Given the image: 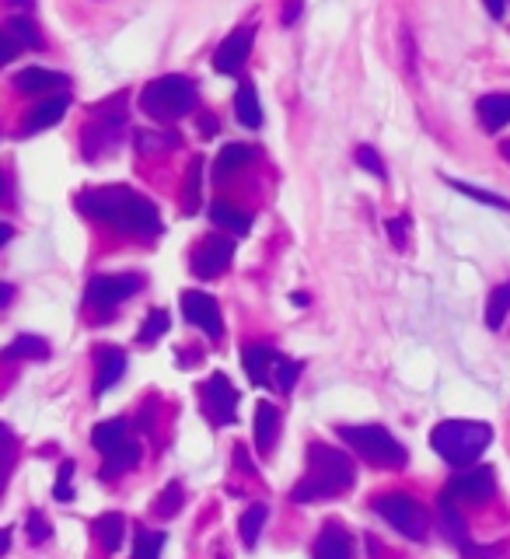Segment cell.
I'll return each instance as SVG.
<instances>
[{
    "instance_id": "1",
    "label": "cell",
    "mask_w": 510,
    "mask_h": 559,
    "mask_svg": "<svg viewBox=\"0 0 510 559\" xmlns=\"http://www.w3.org/2000/svg\"><path fill=\"white\" fill-rule=\"evenodd\" d=\"M357 479L350 455L329 448V444H311L308 448V472L301 476V483L290 490V497L297 504H315V500H332L339 493H346Z\"/></svg>"
},
{
    "instance_id": "2",
    "label": "cell",
    "mask_w": 510,
    "mask_h": 559,
    "mask_svg": "<svg viewBox=\"0 0 510 559\" xmlns=\"http://www.w3.org/2000/svg\"><path fill=\"white\" fill-rule=\"evenodd\" d=\"M430 444H434V451L448 465L469 469V465H476L479 455L493 444V427L479 420H444L434 427Z\"/></svg>"
},
{
    "instance_id": "3",
    "label": "cell",
    "mask_w": 510,
    "mask_h": 559,
    "mask_svg": "<svg viewBox=\"0 0 510 559\" xmlns=\"http://www.w3.org/2000/svg\"><path fill=\"white\" fill-rule=\"evenodd\" d=\"M140 109L158 123H175L196 109V84L182 74H165L140 91Z\"/></svg>"
},
{
    "instance_id": "4",
    "label": "cell",
    "mask_w": 510,
    "mask_h": 559,
    "mask_svg": "<svg viewBox=\"0 0 510 559\" xmlns=\"http://www.w3.org/2000/svg\"><path fill=\"white\" fill-rule=\"evenodd\" d=\"M339 437L357 451L364 462L378 465V469H402L409 462V451L392 437L388 427L378 423H360V427H339Z\"/></svg>"
},
{
    "instance_id": "5",
    "label": "cell",
    "mask_w": 510,
    "mask_h": 559,
    "mask_svg": "<svg viewBox=\"0 0 510 559\" xmlns=\"http://www.w3.org/2000/svg\"><path fill=\"white\" fill-rule=\"evenodd\" d=\"M123 123H126V95H116L105 105H98L95 119H91V126L84 130V158L95 161V158H102L105 151H112V147L119 144Z\"/></svg>"
},
{
    "instance_id": "6",
    "label": "cell",
    "mask_w": 510,
    "mask_h": 559,
    "mask_svg": "<svg viewBox=\"0 0 510 559\" xmlns=\"http://www.w3.org/2000/svg\"><path fill=\"white\" fill-rule=\"evenodd\" d=\"M374 511H378L381 521H388L395 532L406 535V539L420 542L423 535H427L430 518H427V511H423V504H416L409 493H385V497L374 500Z\"/></svg>"
},
{
    "instance_id": "7",
    "label": "cell",
    "mask_w": 510,
    "mask_h": 559,
    "mask_svg": "<svg viewBox=\"0 0 510 559\" xmlns=\"http://www.w3.org/2000/svg\"><path fill=\"white\" fill-rule=\"evenodd\" d=\"M497 490V476H493L490 465H476V469H462L458 476L448 479L441 500L448 504H483Z\"/></svg>"
},
{
    "instance_id": "8",
    "label": "cell",
    "mask_w": 510,
    "mask_h": 559,
    "mask_svg": "<svg viewBox=\"0 0 510 559\" xmlns=\"http://www.w3.org/2000/svg\"><path fill=\"white\" fill-rule=\"evenodd\" d=\"M112 228L123 231V235L154 238L161 235V214L151 200H144L140 193H130L123 207H119V214L112 217Z\"/></svg>"
},
{
    "instance_id": "9",
    "label": "cell",
    "mask_w": 510,
    "mask_h": 559,
    "mask_svg": "<svg viewBox=\"0 0 510 559\" xmlns=\"http://www.w3.org/2000/svg\"><path fill=\"white\" fill-rule=\"evenodd\" d=\"M144 287V277L137 273H119V277H91L88 290H84V301L95 311H112L116 304H123L126 297H133Z\"/></svg>"
},
{
    "instance_id": "10",
    "label": "cell",
    "mask_w": 510,
    "mask_h": 559,
    "mask_svg": "<svg viewBox=\"0 0 510 559\" xmlns=\"http://www.w3.org/2000/svg\"><path fill=\"white\" fill-rule=\"evenodd\" d=\"M200 395H203V413H207L210 420L217 423V427H228V423H235L238 392H235V385L228 381V374L214 371L207 378V385L200 388Z\"/></svg>"
},
{
    "instance_id": "11",
    "label": "cell",
    "mask_w": 510,
    "mask_h": 559,
    "mask_svg": "<svg viewBox=\"0 0 510 559\" xmlns=\"http://www.w3.org/2000/svg\"><path fill=\"white\" fill-rule=\"evenodd\" d=\"M231 256H235V238L210 235V238H203V242L193 249V259H189V266H193V273L200 280H214V277H221V273L228 270Z\"/></svg>"
},
{
    "instance_id": "12",
    "label": "cell",
    "mask_w": 510,
    "mask_h": 559,
    "mask_svg": "<svg viewBox=\"0 0 510 559\" xmlns=\"http://www.w3.org/2000/svg\"><path fill=\"white\" fill-rule=\"evenodd\" d=\"M133 189L130 186H102V189H88V193L77 196V210H81L88 221L98 224H112V217L119 214V207L126 203Z\"/></svg>"
},
{
    "instance_id": "13",
    "label": "cell",
    "mask_w": 510,
    "mask_h": 559,
    "mask_svg": "<svg viewBox=\"0 0 510 559\" xmlns=\"http://www.w3.org/2000/svg\"><path fill=\"white\" fill-rule=\"evenodd\" d=\"M182 315L189 318V325H196L200 332H207V339L224 336L221 308H217L214 297L203 294V290H186V294H182Z\"/></svg>"
},
{
    "instance_id": "14",
    "label": "cell",
    "mask_w": 510,
    "mask_h": 559,
    "mask_svg": "<svg viewBox=\"0 0 510 559\" xmlns=\"http://www.w3.org/2000/svg\"><path fill=\"white\" fill-rule=\"evenodd\" d=\"M70 109V95L67 91H56V95H46L42 102H35L32 109L21 119V137H32V133H42L49 126H56Z\"/></svg>"
},
{
    "instance_id": "15",
    "label": "cell",
    "mask_w": 510,
    "mask_h": 559,
    "mask_svg": "<svg viewBox=\"0 0 510 559\" xmlns=\"http://www.w3.org/2000/svg\"><path fill=\"white\" fill-rule=\"evenodd\" d=\"M252 42H255V28H235V32L228 35V39L217 46L214 53V70L217 74H238V70L245 67V60H249L252 53Z\"/></svg>"
},
{
    "instance_id": "16",
    "label": "cell",
    "mask_w": 510,
    "mask_h": 559,
    "mask_svg": "<svg viewBox=\"0 0 510 559\" xmlns=\"http://www.w3.org/2000/svg\"><path fill=\"white\" fill-rule=\"evenodd\" d=\"M67 84H70L67 74L46 70V67H25L14 74V88H18L21 95H56V91H63Z\"/></svg>"
},
{
    "instance_id": "17",
    "label": "cell",
    "mask_w": 510,
    "mask_h": 559,
    "mask_svg": "<svg viewBox=\"0 0 510 559\" xmlns=\"http://www.w3.org/2000/svg\"><path fill=\"white\" fill-rule=\"evenodd\" d=\"M311 559H353V539L343 525L329 521L322 528V535L315 539V549H311Z\"/></svg>"
},
{
    "instance_id": "18",
    "label": "cell",
    "mask_w": 510,
    "mask_h": 559,
    "mask_svg": "<svg viewBox=\"0 0 510 559\" xmlns=\"http://www.w3.org/2000/svg\"><path fill=\"white\" fill-rule=\"evenodd\" d=\"M98 374H95V395H105L119 378L126 374V353L119 346H102L98 350Z\"/></svg>"
},
{
    "instance_id": "19",
    "label": "cell",
    "mask_w": 510,
    "mask_h": 559,
    "mask_svg": "<svg viewBox=\"0 0 510 559\" xmlns=\"http://www.w3.org/2000/svg\"><path fill=\"white\" fill-rule=\"evenodd\" d=\"M276 437H280V409L273 402H259L255 406V448L273 451Z\"/></svg>"
},
{
    "instance_id": "20",
    "label": "cell",
    "mask_w": 510,
    "mask_h": 559,
    "mask_svg": "<svg viewBox=\"0 0 510 559\" xmlns=\"http://www.w3.org/2000/svg\"><path fill=\"white\" fill-rule=\"evenodd\" d=\"M280 353L273 350V346H245L242 360H245V371H249L252 385H269V374H273V364Z\"/></svg>"
},
{
    "instance_id": "21",
    "label": "cell",
    "mask_w": 510,
    "mask_h": 559,
    "mask_svg": "<svg viewBox=\"0 0 510 559\" xmlns=\"http://www.w3.org/2000/svg\"><path fill=\"white\" fill-rule=\"evenodd\" d=\"M476 116L486 130H504L510 123V95H483L476 102Z\"/></svg>"
},
{
    "instance_id": "22",
    "label": "cell",
    "mask_w": 510,
    "mask_h": 559,
    "mask_svg": "<svg viewBox=\"0 0 510 559\" xmlns=\"http://www.w3.org/2000/svg\"><path fill=\"white\" fill-rule=\"evenodd\" d=\"M252 161V147H245V144H228V147H221V154H217V161H214V179L217 182H228L231 175H238L242 172L245 165Z\"/></svg>"
},
{
    "instance_id": "23",
    "label": "cell",
    "mask_w": 510,
    "mask_h": 559,
    "mask_svg": "<svg viewBox=\"0 0 510 559\" xmlns=\"http://www.w3.org/2000/svg\"><path fill=\"white\" fill-rule=\"evenodd\" d=\"M235 116H238V123L249 126V130H259V126H262V105H259V95H255V84L252 81L238 84Z\"/></svg>"
},
{
    "instance_id": "24",
    "label": "cell",
    "mask_w": 510,
    "mask_h": 559,
    "mask_svg": "<svg viewBox=\"0 0 510 559\" xmlns=\"http://www.w3.org/2000/svg\"><path fill=\"white\" fill-rule=\"evenodd\" d=\"M210 221H214L217 228L231 231V235H249V228H252V217L245 214V210L224 203V200L210 203Z\"/></svg>"
},
{
    "instance_id": "25",
    "label": "cell",
    "mask_w": 510,
    "mask_h": 559,
    "mask_svg": "<svg viewBox=\"0 0 510 559\" xmlns=\"http://www.w3.org/2000/svg\"><path fill=\"white\" fill-rule=\"evenodd\" d=\"M130 441V423L126 420H105L98 423L95 430H91V444H95L102 455H109V451H116L119 444Z\"/></svg>"
},
{
    "instance_id": "26",
    "label": "cell",
    "mask_w": 510,
    "mask_h": 559,
    "mask_svg": "<svg viewBox=\"0 0 510 559\" xmlns=\"http://www.w3.org/2000/svg\"><path fill=\"white\" fill-rule=\"evenodd\" d=\"M137 462H140V444H137V441L119 444L116 451H109V455H105L102 479H116V476H123V472H130Z\"/></svg>"
},
{
    "instance_id": "27",
    "label": "cell",
    "mask_w": 510,
    "mask_h": 559,
    "mask_svg": "<svg viewBox=\"0 0 510 559\" xmlns=\"http://www.w3.org/2000/svg\"><path fill=\"white\" fill-rule=\"evenodd\" d=\"M441 528L465 556H472V542H469V532H465V521H462V514H458V507L448 504V500H441Z\"/></svg>"
},
{
    "instance_id": "28",
    "label": "cell",
    "mask_w": 510,
    "mask_h": 559,
    "mask_svg": "<svg viewBox=\"0 0 510 559\" xmlns=\"http://www.w3.org/2000/svg\"><path fill=\"white\" fill-rule=\"evenodd\" d=\"M95 535H98V542H102L105 553H116V549L123 546L126 518L123 514H102V518L95 521Z\"/></svg>"
},
{
    "instance_id": "29",
    "label": "cell",
    "mask_w": 510,
    "mask_h": 559,
    "mask_svg": "<svg viewBox=\"0 0 510 559\" xmlns=\"http://www.w3.org/2000/svg\"><path fill=\"white\" fill-rule=\"evenodd\" d=\"M46 357H49V343L42 336H18L4 350V360H46Z\"/></svg>"
},
{
    "instance_id": "30",
    "label": "cell",
    "mask_w": 510,
    "mask_h": 559,
    "mask_svg": "<svg viewBox=\"0 0 510 559\" xmlns=\"http://www.w3.org/2000/svg\"><path fill=\"white\" fill-rule=\"evenodd\" d=\"M7 35H11L21 49H42V32L28 14H14V18L7 21Z\"/></svg>"
},
{
    "instance_id": "31",
    "label": "cell",
    "mask_w": 510,
    "mask_h": 559,
    "mask_svg": "<svg viewBox=\"0 0 510 559\" xmlns=\"http://www.w3.org/2000/svg\"><path fill=\"white\" fill-rule=\"evenodd\" d=\"M14 458H18V437L7 423H0V497H4V486L11 479Z\"/></svg>"
},
{
    "instance_id": "32",
    "label": "cell",
    "mask_w": 510,
    "mask_h": 559,
    "mask_svg": "<svg viewBox=\"0 0 510 559\" xmlns=\"http://www.w3.org/2000/svg\"><path fill=\"white\" fill-rule=\"evenodd\" d=\"M200 196H203V158H193L186 172V200H182V210L189 217L200 210Z\"/></svg>"
},
{
    "instance_id": "33",
    "label": "cell",
    "mask_w": 510,
    "mask_h": 559,
    "mask_svg": "<svg viewBox=\"0 0 510 559\" xmlns=\"http://www.w3.org/2000/svg\"><path fill=\"white\" fill-rule=\"evenodd\" d=\"M507 311H510V280L500 283V287L493 290L490 297H486V325H490V329L497 332L500 325H504Z\"/></svg>"
},
{
    "instance_id": "34",
    "label": "cell",
    "mask_w": 510,
    "mask_h": 559,
    "mask_svg": "<svg viewBox=\"0 0 510 559\" xmlns=\"http://www.w3.org/2000/svg\"><path fill=\"white\" fill-rule=\"evenodd\" d=\"M297 378H301V364H297V360H287V357H276L273 374H269V385H273L276 392L287 395L290 388L297 385Z\"/></svg>"
},
{
    "instance_id": "35",
    "label": "cell",
    "mask_w": 510,
    "mask_h": 559,
    "mask_svg": "<svg viewBox=\"0 0 510 559\" xmlns=\"http://www.w3.org/2000/svg\"><path fill=\"white\" fill-rule=\"evenodd\" d=\"M266 518H269V507L266 504H252L249 511L242 514V542L245 546H255V542H259V532H262V525H266Z\"/></svg>"
},
{
    "instance_id": "36",
    "label": "cell",
    "mask_w": 510,
    "mask_h": 559,
    "mask_svg": "<svg viewBox=\"0 0 510 559\" xmlns=\"http://www.w3.org/2000/svg\"><path fill=\"white\" fill-rule=\"evenodd\" d=\"M168 325H172V315H168L165 308L147 311V318H144V325H140L137 339H140V343H158V339L168 332Z\"/></svg>"
},
{
    "instance_id": "37",
    "label": "cell",
    "mask_w": 510,
    "mask_h": 559,
    "mask_svg": "<svg viewBox=\"0 0 510 559\" xmlns=\"http://www.w3.org/2000/svg\"><path fill=\"white\" fill-rule=\"evenodd\" d=\"M161 549H165V532L140 528L137 542H133V559H161Z\"/></svg>"
},
{
    "instance_id": "38",
    "label": "cell",
    "mask_w": 510,
    "mask_h": 559,
    "mask_svg": "<svg viewBox=\"0 0 510 559\" xmlns=\"http://www.w3.org/2000/svg\"><path fill=\"white\" fill-rule=\"evenodd\" d=\"M172 147H179V133H154V130H140L137 133V151L140 154L172 151Z\"/></svg>"
},
{
    "instance_id": "39",
    "label": "cell",
    "mask_w": 510,
    "mask_h": 559,
    "mask_svg": "<svg viewBox=\"0 0 510 559\" xmlns=\"http://www.w3.org/2000/svg\"><path fill=\"white\" fill-rule=\"evenodd\" d=\"M448 186H451V189H458V193H465V196H472V200H476V203H490V207L510 210V203L504 200V196H497V193H483V189L469 186V182H458V179H448Z\"/></svg>"
},
{
    "instance_id": "40",
    "label": "cell",
    "mask_w": 510,
    "mask_h": 559,
    "mask_svg": "<svg viewBox=\"0 0 510 559\" xmlns=\"http://www.w3.org/2000/svg\"><path fill=\"white\" fill-rule=\"evenodd\" d=\"M179 507H182V486L179 483H168L165 493L158 497V504H154V514H161V518H172Z\"/></svg>"
},
{
    "instance_id": "41",
    "label": "cell",
    "mask_w": 510,
    "mask_h": 559,
    "mask_svg": "<svg viewBox=\"0 0 510 559\" xmlns=\"http://www.w3.org/2000/svg\"><path fill=\"white\" fill-rule=\"evenodd\" d=\"M28 539H32L35 546H42L46 539H53V525H49V521L42 518L39 511L28 514Z\"/></svg>"
},
{
    "instance_id": "42",
    "label": "cell",
    "mask_w": 510,
    "mask_h": 559,
    "mask_svg": "<svg viewBox=\"0 0 510 559\" xmlns=\"http://www.w3.org/2000/svg\"><path fill=\"white\" fill-rule=\"evenodd\" d=\"M357 165L364 168V172L385 179V165H381V154L374 151V147H357Z\"/></svg>"
},
{
    "instance_id": "43",
    "label": "cell",
    "mask_w": 510,
    "mask_h": 559,
    "mask_svg": "<svg viewBox=\"0 0 510 559\" xmlns=\"http://www.w3.org/2000/svg\"><path fill=\"white\" fill-rule=\"evenodd\" d=\"M70 476H74V462H63L60 465V476H56V486H53V497L60 500V504L74 500V490H70Z\"/></svg>"
},
{
    "instance_id": "44",
    "label": "cell",
    "mask_w": 510,
    "mask_h": 559,
    "mask_svg": "<svg viewBox=\"0 0 510 559\" xmlns=\"http://www.w3.org/2000/svg\"><path fill=\"white\" fill-rule=\"evenodd\" d=\"M18 53H21V46L7 35V28H0V67H7Z\"/></svg>"
},
{
    "instance_id": "45",
    "label": "cell",
    "mask_w": 510,
    "mask_h": 559,
    "mask_svg": "<svg viewBox=\"0 0 510 559\" xmlns=\"http://www.w3.org/2000/svg\"><path fill=\"white\" fill-rule=\"evenodd\" d=\"M388 235H392L395 245H406V221L402 217H395V221H388Z\"/></svg>"
},
{
    "instance_id": "46",
    "label": "cell",
    "mask_w": 510,
    "mask_h": 559,
    "mask_svg": "<svg viewBox=\"0 0 510 559\" xmlns=\"http://www.w3.org/2000/svg\"><path fill=\"white\" fill-rule=\"evenodd\" d=\"M297 14H301V0H287V7H283V25H294Z\"/></svg>"
},
{
    "instance_id": "47",
    "label": "cell",
    "mask_w": 510,
    "mask_h": 559,
    "mask_svg": "<svg viewBox=\"0 0 510 559\" xmlns=\"http://www.w3.org/2000/svg\"><path fill=\"white\" fill-rule=\"evenodd\" d=\"M486 4V11L493 14V18H504V11H507V0H483Z\"/></svg>"
},
{
    "instance_id": "48",
    "label": "cell",
    "mask_w": 510,
    "mask_h": 559,
    "mask_svg": "<svg viewBox=\"0 0 510 559\" xmlns=\"http://www.w3.org/2000/svg\"><path fill=\"white\" fill-rule=\"evenodd\" d=\"M200 133H203V137H214V133H217V119L214 116H200Z\"/></svg>"
},
{
    "instance_id": "49",
    "label": "cell",
    "mask_w": 510,
    "mask_h": 559,
    "mask_svg": "<svg viewBox=\"0 0 510 559\" xmlns=\"http://www.w3.org/2000/svg\"><path fill=\"white\" fill-rule=\"evenodd\" d=\"M11 297H14L11 283H0V308H7V304H11Z\"/></svg>"
},
{
    "instance_id": "50",
    "label": "cell",
    "mask_w": 510,
    "mask_h": 559,
    "mask_svg": "<svg viewBox=\"0 0 510 559\" xmlns=\"http://www.w3.org/2000/svg\"><path fill=\"white\" fill-rule=\"evenodd\" d=\"M11 238H14V228H11V224L0 221V249H4V245L11 242Z\"/></svg>"
},
{
    "instance_id": "51",
    "label": "cell",
    "mask_w": 510,
    "mask_h": 559,
    "mask_svg": "<svg viewBox=\"0 0 510 559\" xmlns=\"http://www.w3.org/2000/svg\"><path fill=\"white\" fill-rule=\"evenodd\" d=\"M11 549V528H0V556Z\"/></svg>"
},
{
    "instance_id": "52",
    "label": "cell",
    "mask_w": 510,
    "mask_h": 559,
    "mask_svg": "<svg viewBox=\"0 0 510 559\" xmlns=\"http://www.w3.org/2000/svg\"><path fill=\"white\" fill-rule=\"evenodd\" d=\"M7 4H11V7H18V11H28V7H32L35 0H7Z\"/></svg>"
},
{
    "instance_id": "53",
    "label": "cell",
    "mask_w": 510,
    "mask_h": 559,
    "mask_svg": "<svg viewBox=\"0 0 510 559\" xmlns=\"http://www.w3.org/2000/svg\"><path fill=\"white\" fill-rule=\"evenodd\" d=\"M500 154H504V158L510 161V140H504V144H500Z\"/></svg>"
},
{
    "instance_id": "54",
    "label": "cell",
    "mask_w": 510,
    "mask_h": 559,
    "mask_svg": "<svg viewBox=\"0 0 510 559\" xmlns=\"http://www.w3.org/2000/svg\"><path fill=\"white\" fill-rule=\"evenodd\" d=\"M4 193H7V179L0 175V200H4Z\"/></svg>"
}]
</instances>
